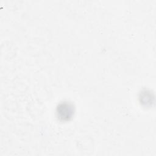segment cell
<instances>
[{"label":"cell","mask_w":156,"mask_h":156,"mask_svg":"<svg viewBox=\"0 0 156 156\" xmlns=\"http://www.w3.org/2000/svg\"><path fill=\"white\" fill-rule=\"evenodd\" d=\"M58 116L63 119H68L73 115V106L68 103H63L58 106L57 109Z\"/></svg>","instance_id":"cell-1"}]
</instances>
